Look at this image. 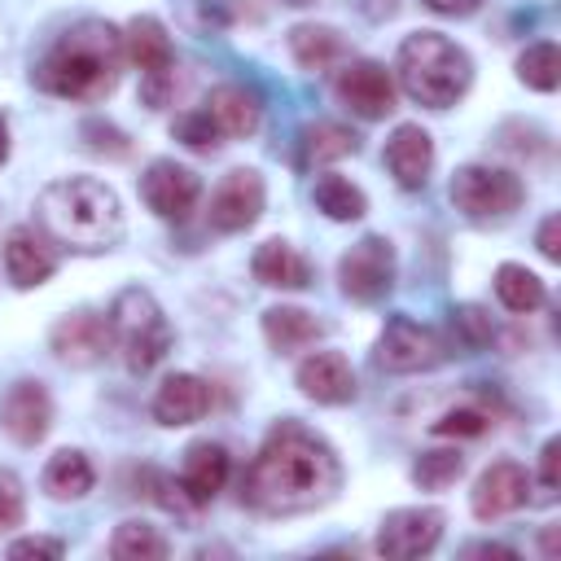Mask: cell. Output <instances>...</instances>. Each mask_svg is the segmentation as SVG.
I'll use <instances>...</instances> for the list:
<instances>
[{
    "mask_svg": "<svg viewBox=\"0 0 561 561\" xmlns=\"http://www.w3.org/2000/svg\"><path fill=\"white\" fill-rule=\"evenodd\" d=\"M386 167L399 188H421L434 167V140L421 123H399L386 140Z\"/></svg>",
    "mask_w": 561,
    "mask_h": 561,
    "instance_id": "16",
    "label": "cell"
},
{
    "mask_svg": "<svg viewBox=\"0 0 561 561\" xmlns=\"http://www.w3.org/2000/svg\"><path fill=\"white\" fill-rule=\"evenodd\" d=\"M355 149H359V140H355L351 127H342V123H311V127H302L298 162L302 167H324V162H337V158H346Z\"/></svg>",
    "mask_w": 561,
    "mask_h": 561,
    "instance_id": "25",
    "label": "cell"
},
{
    "mask_svg": "<svg viewBox=\"0 0 561 561\" xmlns=\"http://www.w3.org/2000/svg\"><path fill=\"white\" fill-rule=\"evenodd\" d=\"M421 4L434 9V13H443V18H469V13H478L482 0H421Z\"/></svg>",
    "mask_w": 561,
    "mask_h": 561,
    "instance_id": "41",
    "label": "cell"
},
{
    "mask_svg": "<svg viewBox=\"0 0 561 561\" xmlns=\"http://www.w3.org/2000/svg\"><path fill=\"white\" fill-rule=\"evenodd\" d=\"M486 430V416L478 412V408H456V412H447L443 421H434V434H482Z\"/></svg>",
    "mask_w": 561,
    "mask_h": 561,
    "instance_id": "37",
    "label": "cell"
},
{
    "mask_svg": "<svg viewBox=\"0 0 561 561\" xmlns=\"http://www.w3.org/2000/svg\"><path fill=\"white\" fill-rule=\"evenodd\" d=\"M4 272H9V280L18 289H35V285H44L57 272V254H53V245L35 228L18 224L4 237Z\"/></svg>",
    "mask_w": 561,
    "mask_h": 561,
    "instance_id": "17",
    "label": "cell"
},
{
    "mask_svg": "<svg viewBox=\"0 0 561 561\" xmlns=\"http://www.w3.org/2000/svg\"><path fill=\"white\" fill-rule=\"evenodd\" d=\"M110 552L118 561H162L171 552V543L153 526H145V522H123L114 530V539H110Z\"/></svg>",
    "mask_w": 561,
    "mask_h": 561,
    "instance_id": "30",
    "label": "cell"
},
{
    "mask_svg": "<svg viewBox=\"0 0 561 561\" xmlns=\"http://www.w3.org/2000/svg\"><path fill=\"white\" fill-rule=\"evenodd\" d=\"M557 460H561V443L548 438L543 451H539V495H543V500L557 495Z\"/></svg>",
    "mask_w": 561,
    "mask_h": 561,
    "instance_id": "39",
    "label": "cell"
},
{
    "mask_svg": "<svg viewBox=\"0 0 561 561\" xmlns=\"http://www.w3.org/2000/svg\"><path fill=\"white\" fill-rule=\"evenodd\" d=\"M9 557H13V561H22V557H48V561H57V557H66V543H61V539L31 535V539H13V543H9Z\"/></svg>",
    "mask_w": 561,
    "mask_h": 561,
    "instance_id": "38",
    "label": "cell"
},
{
    "mask_svg": "<svg viewBox=\"0 0 561 561\" xmlns=\"http://www.w3.org/2000/svg\"><path fill=\"white\" fill-rule=\"evenodd\" d=\"M0 425L22 447L39 443L48 434V425H53V399H48V390L39 381H13L4 390V399H0Z\"/></svg>",
    "mask_w": 561,
    "mask_h": 561,
    "instance_id": "13",
    "label": "cell"
},
{
    "mask_svg": "<svg viewBox=\"0 0 561 561\" xmlns=\"http://www.w3.org/2000/svg\"><path fill=\"white\" fill-rule=\"evenodd\" d=\"M289 48H294V61L302 70H324L342 57V39L333 26H294L289 31Z\"/></svg>",
    "mask_w": 561,
    "mask_h": 561,
    "instance_id": "29",
    "label": "cell"
},
{
    "mask_svg": "<svg viewBox=\"0 0 561 561\" xmlns=\"http://www.w3.org/2000/svg\"><path fill=\"white\" fill-rule=\"evenodd\" d=\"M311 197H316V206H320L329 219H337V224H351V219H359V215L368 210L364 188H355L346 175H320L316 188H311Z\"/></svg>",
    "mask_w": 561,
    "mask_h": 561,
    "instance_id": "28",
    "label": "cell"
},
{
    "mask_svg": "<svg viewBox=\"0 0 561 561\" xmlns=\"http://www.w3.org/2000/svg\"><path fill=\"white\" fill-rule=\"evenodd\" d=\"M118 61L123 35L101 18H83L48 48L35 70V83L66 101H105L118 83Z\"/></svg>",
    "mask_w": 561,
    "mask_h": 561,
    "instance_id": "2",
    "label": "cell"
},
{
    "mask_svg": "<svg viewBox=\"0 0 561 561\" xmlns=\"http://www.w3.org/2000/svg\"><path fill=\"white\" fill-rule=\"evenodd\" d=\"M495 298L508 307V311H517V316H526V311H535V307H543V280L530 272V267H522V263H500L495 267Z\"/></svg>",
    "mask_w": 561,
    "mask_h": 561,
    "instance_id": "27",
    "label": "cell"
},
{
    "mask_svg": "<svg viewBox=\"0 0 561 561\" xmlns=\"http://www.w3.org/2000/svg\"><path fill=\"white\" fill-rule=\"evenodd\" d=\"M285 4H316V0H285Z\"/></svg>",
    "mask_w": 561,
    "mask_h": 561,
    "instance_id": "44",
    "label": "cell"
},
{
    "mask_svg": "<svg viewBox=\"0 0 561 561\" xmlns=\"http://www.w3.org/2000/svg\"><path fill=\"white\" fill-rule=\"evenodd\" d=\"M53 355L57 359H66V364H75V368H92V364H101L105 359V351L114 346V337H110V320H101V316H92V311H75V316H61L57 324H53Z\"/></svg>",
    "mask_w": 561,
    "mask_h": 561,
    "instance_id": "15",
    "label": "cell"
},
{
    "mask_svg": "<svg viewBox=\"0 0 561 561\" xmlns=\"http://www.w3.org/2000/svg\"><path fill=\"white\" fill-rule=\"evenodd\" d=\"M342 486V465L333 447L298 421L267 430L259 456L241 478V500L263 517H294L329 504Z\"/></svg>",
    "mask_w": 561,
    "mask_h": 561,
    "instance_id": "1",
    "label": "cell"
},
{
    "mask_svg": "<svg viewBox=\"0 0 561 561\" xmlns=\"http://www.w3.org/2000/svg\"><path fill=\"white\" fill-rule=\"evenodd\" d=\"M526 491H530L526 469L517 460H495V465H486L478 473L473 495H469V508H473L478 522H495V517L522 508L526 504Z\"/></svg>",
    "mask_w": 561,
    "mask_h": 561,
    "instance_id": "14",
    "label": "cell"
},
{
    "mask_svg": "<svg viewBox=\"0 0 561 561\" xmlns=\"http://www.w3.org/2000/svg\"><path fill=\"white\" fill-rule=\"evenodd\" d=\"M83 136H88V149L92 153H105V158H127V136L101 118H88L83 123Z\"/></svg>",
    "mask_w": 561,
    "mask_h": 561,
    "instance_id": "34",
    "label": "cell"
},
{
    "mask_svg": "<svg viewBox=\"0 0 561 561\" xmlns=\"http://www.w3.org/2000/svg\"><path fill=\"white\" fill-rule=\"evenodd\" d=\"M228 469H232V460H228V451H224L219 443H193V447L184 451L180 486H184V495H188L193 504H206V500H215V495L224 491Z\"/></svg>",
    "mask_w": 561,
    "mask_h": 561,
    "instance_id": "21",
    "label": "cell"
},
{
    "mask_svg": "<svg viewBox=\"0 0 561 561\" xmlns=\"http://www.w3.org/2000/svg\"><path fill=\"white\" fill-rule=\"evenodd\" d=\"M473 66L460 44L438 31H416L399 44V83L416 105L447 110L469 92Z\"/></svg>",
    "mask_w": 561,
    "mask_h": 561,
    "instance_id": "4",
    "label": "cell"
},
{
    "mask_svg": "<svg viewBox=\"0 0 561 561\" xmlns=\"http://www.w3.org/2000/svg\"><path fill=\"white\" fill-rule=\"evenodd\" d=\"M517 79H522L526 88H535V92H552V88L561 83V53H557V44H552V39L530 44V48L517 57Z\"/></svg>",
    "mask_w": 561,
    "mask_h": 561,
    "instance_id": "31",
    "label": "cell"
},
{
    "mask_svg": "<svg viewBox=\"0 0 561 561\" xmlns=\"http://www.w3.org/2000/svg\"><path fill=\"white\" fill-rule=\"evenodd\" d=\"M456 324H460V333H465V342H469V346H486V342L495 337L491 316H486L482 307H473V302H465V307L456 311Z\"/></svg>",
    "mask_w": 561,
    "mask_h": 561,
    "instance_id": "35",
    "label": "cell"
},
{
    "mask_svg": "<svg viewBox=\"0 0 561 561\" xmlns=\"http://www.w3.org/2000/svg\"><path fill=\"white\" fill-rule=\"evenodd\" d=\"M447 193H451L456 210H465L469 219H508L522 206V197H526V188H522V180L513 171L482 167V162L460 167L451 175Z\"/></svg>",
    "mask_w": 561,
    "mask_h": 561,
    "instance_id": "6",
    "label": "cell"
},
{
    "mask_svg": "<svg viewBox=\"0 0 561 561\" xmlns=\"http://www.w3.org/2000/svg\"><path fill=\"white\" fill-rule=\"evenodd\" d=\"M539 254L552 259V263L561 259V219H557V215H548V219L539 224Z\"/></svg>",
    "mask_w": 561,
    "mask_h": 561,
    "instance_id": "40",
    "label": "cell"
},
{
    "mask_svg": "<svg viewBox=\"0 0 561 561\" xmlns=\"http://www.w3.org/2000/svg\"><path fill=\"white\" fill-rule=\"evenodd\" d=\"M219 136H224V131L215 127V118H210L206 110H188V114L175 118V140H184L188 149H202V153H206V149L219 145Z\"/></svg>",
    "mask_w": 561,
    "mask_h": 561,
    "instance_id": "33",
    "label": "cell"
},
{
    "mask_svg": "<svg viewBox=\"0 0 561 561\" xmlns=\"http://www.w3.org/2000/svg\"><path fill=\"white\" fill-rule=\"evenodd\" d=\"M298 390L316 403H346L355 399V373L342 351H311L298 364Z\"/></svg>",
    "mask_w": 561,
    "mask_h": 561,
    "instance_id": "18",
    "label": "cell"
},
{
    "mask_svg": "<svg viewBox=\"0 0 561 561\" xmlns=\"http://www.w3.org/2000/svg\"><path fill=\"white\" fill-rule=\"evenodd\" d=\"M197 193H202L197 175H193L188 167L171 162V158L149 162L145 175H140V197H145V206H149L158 219H184V215L197 206Z\"/></svg>",
    "mask_w": 561,
    "mask_h": 561,
    "instance_id": "11",
    "label": "cell"
},
{
    "mask_svg": "<svg viewBox=\"0 0 561 561\" xmlns=\"http://www.w3.org/2000/svg\"><path fill=\"white\" fill-rule=\"evenodd\" d=\"M206 114L215 118V127H219L224 136L245 140V136L259 131L263 105H259V96H254L250 88H241V83H219V88L210 92V101H206Z\"/></svg>",
    "mask_w": 561,
    "mask_h": 561,
    "instance_id": "22",
    "label": "cell"
},
{
    "mask_svg": "<svg viewBox=\"0 0 561 561\" xmlns=\"http://www.w3.org/2000/svg\"><path fill=\"white\" fill-rule=\"evenodd\" d=\"M438 539H443L438 508H394V513H386V522L377 530V552L390 561H412V557L434 552Z\"/></svg>",
    "mask_w": 561,
    "mask_h": 561,
    "instance_id": "10",
    "label": "cell"
},
{
    "mask_svg": "<svg viewBox=\"0 0 561 561\" xmlns=\"http://www.w3.org/2000/svg\"><path fill=\"white\" fill-rule=\"evenodd\" d=\"M35 219L66 250H110L123 232V210L114 188L92 175L53 180L35 202Z\"/></svg>",
    "mask_w": 561,
    "mask_h": 561,
    "instance_id": "3",
    "label": "cell"
},
{
    "mask_svg": "<svg viewBox=\"0 0 561 561\" xmlns=\"http://www.w3.org/2000/svg\"><path fill=\"white\" fill-rule=\"evenodd\" d=\"M460 473H465V456H460L456 447L421 451L416 465H412V482H416L421 491H443V486H451Z\"/></svg>",
    "mask_w": 561,
    "mask_h": 561,
    "instance_id": "32",
    "label": "cell"
},
{
    "mask_svg": "<svg viewBox=\"0 0 561 561\" xmlns=\"http://www.w3.org/2000/svg\"><path fill=\"white\" fill-rule=\"evenodd\" d=\"M9 162V118L0 114V167Z\"/></svg>",
    "mask_w": 561,
    "mask_h": 561,
    "instance_id": "43",
    "label": "cell"
},
{
    "mask_svg": "<svg viewBox=\"0 0 561 561\" xmlns=\"http://www.w3.org/2000/svg\"><path fill=\"white\" fill-rule=\"evenodd\" d=\"M263 215V175L250 167H237L219 180L210 193V228L219 232H245Z\"/></svg>",
    "mask_w": 561,
    "mask_h": 561,
    "instance_id": "12",
    "label": "cell"
},
{
    "mask_svg": "<svg viewBox=\"0 0 561 561\" xmlns=\"http://www.w3.org/2000/svg\"><path fill=\"white\" fill-rule=\"evenodd\" d=\"M254 280L267 289H302L311 285V263L289 241H263L254 250Z\"/></svg>",
    "mask_w": 561,
    "mask_h": 561,
    "instance_id": "23",
    "label": "cell"
},
{
    "mask_svg": "<svg viewBox=\"0 0 561 561\" xmlns=\"http://www.w3.org/2000/svg\"><path fill=\"white\" fill-rule=\"evenodd\" d=\"M333 92L359 118H386L394 110V79L381 61H368V57L346 61L333 79Z\"/></svg>",
    "mask_w": 561,
    "mask_h": 561,
    "instance_id": "9",
    "label": "cell"
},
{
    "mask_svg": "<svg viewBox=\"0 0 561 561\" xmlns=\"http://www.w3.org/2000/svg\"><path fill=\"white\" fill-rule=\"evenodd\" d=\"M210 408V386L193 373H171L153 394V416L162 425H193Z\"/></svg>",
    "mask_w": 561,
    "mask_h": 561,
    "instance_id": "20",
    "label": "cell"
},
{
    "mask_svg": "<svg viewBox=\"0 0 561 561\" xmlns=\"http://www.w3.org/2000/svg\"><path fill=\"white\" fill-rule=\"evenodd\" d=\"M123 53L131 57V66L145 75V79H167L171 66H175V48H171V35L158 18H131L127 31H123Z\"/></svg>",
    "mask_w": 561,
    "mask_h": 561,
    "instance_id": "19",
    "label": "cell"
},
{
    "mask_svg": "<svg viewBox=\"0 0 561 561\" xmlns=\"http://www.w3.org/2000/svg\"><path fill=\"white\" fill-rule=\"evenodd\" d=\"M263 337H267L272 351L289 355V351H302V346L320 342L324 324L302 307H272V311H263Z\"/></svg>",
    "mask_w": 561,
    "mask_h": 561,
    "instance_id": "24",
    "label": "cell"
},
{
    "mask_svg": "<svg viewBox=\"0 0 561 561\" xmlns=\"http://www.w3.org/2000/svg\"><path fill=\"white\" fill-rule=\"evenodd\" d=\"M337 280H342V294L355 298V302L386 298L390 285H394V250H390V241L386 237L355 241L337 263Z\"/></svg>",
    "mask_w": 561,
    "mask_h": 561,
    "instance_id": "8",
    "label": "cell"
},
{
    "mask_svg": "<svg viewBox=\"0 0 561 561\" xmlns=\"http://www.w3.org/2000/svg\"><path fill=\"white\" fill-rule=\"evenodd\" d=\"M465 557H508V561H513V548H500V543H469Z\"/></svg>",
    "mask_w": 561,
    "mask_h": 561,
    "instance_id": "42",
    "label": "cell"
},
{
    "mask_svg": "<svg viewBox=\"0 0 561 561\" xmlns=\"http://www.w3.org/2000/svg\"><path fill=\"white\" fill-rule=\"evenodd\" d=\"M22 513H26V504H22L18 478H13V473H0V530L22 526Z\"/></svg>",
    "mask_w": 561,
    "mask_h": 561,
    "instance_id": "36",
    "label": "cell"
},
{
    "mask_svg": "<svg viewBox=\"0 0 561 561\" xmlns=\"http://www.w3.org/2000/svg\"><path fill=\"white\" fill-rule=\"evenodd\" d=\"M110 337L114 351L123 355V364L131 373H149L167 351H171V324L162 316V307L153 302L149 289L127 285L114 307H110Z\"/></svg>",
    "mask_w": 561,
    "mask_h": 561,
    "instance_id": "5",
    "label": "cell"
},
{
    "mask_svg": "<svg viewBox=\"0 0 561 561\" xmlns=\"http://www.w3.org/2000/svg\"><path fill=\"white\" fill-rule=\"evenodd\" d=\"M443 359H447V337L408 316H394L377 337V364L386 373H425Z\"/></svg>",
    "mask_w": 561,
    "mask_h": 561,
    "instance_id": "7",
    "label": "cell"
},
{
    "mask_svg": "<svg viewBox=\"0 0 561 561\" xmlns=\"http://www.w3.org/2000/svg\"><path fill=\"white\" fill-rule=\"evenodd\" d=\"M92 482H96V473H92V465H88L83 451H57L44 465V491L53 500H61V504L66 500H83L92 491Z\"/></svg>",
    "mask_w": 561,
    "mask_h": 561,
    "instance_id": "26",
    "label": "cell"
}]
</instances>
